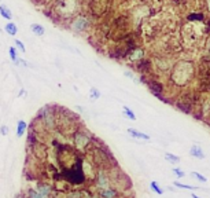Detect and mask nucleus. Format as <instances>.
Masks as SVG:
<instances>
[{
	"label": "nucleus",
	"mask_w": 210,
	"mask_h": 198,
	"mask_svg": "<svg viewBox=\"0 0 210 198\" xmlns=\"http://www.w3.org/2000/svg\"><path fill=\"white\" fill-rule=\"evenodd\" d=\"M189 154L192 155V157H195V158H198V160H203V158H205V153H203V150L199 147V146H196V144H194L192 147H191V150H189Z\"/></svg>",
	"instance_id": "obj_1"
},
{
	"label": "nucleus",
	"mask_w": 210,
	"mask_h": 198,
	"mask_svg": "<svg viewBox=\"0 0 210 198\" xmlns=\"http://www.w3.org/2000/svg\"><path fill=\"white\" fill-rule=\"evenodd\" d=\"M128 133L131 136L137 138V139H143V141H148L150 139L148 135H146V133H143V132H139L137 130H133V128H128Z\"/></svg>",
	"instance_id": "obj_2"
},
{
	"label": "nucleus",
	"mask_w": 210,
	"mask_h": 198,
	"mask_svg": "<svg viewBox=\"0 0 210 198\" xmlns=\"http://www.w3.org/2000/svg\"><path fill=\"white\" fill-rule=\"evenodd\" d=\"M0 15H1V17H4L6 19H8V21L12 18V14H11L10 8H8L7 6H4V4H1V6H0Z\"/></svg>",
	"instance_id": "obj_3"
},
{
	"label": "nucleus",
	"mask_w": 210,
	"mask_h": 198,
	"mask_svg": "<svg viewBox=\"0 0 210 198\" xmlns=\"http://www.w3.org/2000/svg\"><path fill=\"white\" fill-rule=\"evenodd\" d=\"M30 30H32L35 35H37V36H43L44 32H46L43 26L39 25V24H32V25H30Z\"/></svg>",
	"instance_id": "obj_4"
},
{
	"label": "nucleus",
	"mask_w": 210,
	"mask_h": 198,
	"mask_svg": "<svg viewBox=\"0 0 210 198\" xmlns=\"http://www.w3.org/2000/svg\"><path fill=\"white\" fill-rule=\"evenodd\" d=\"M4 29H6V32H7L8 35H11V36H15V35H17V32H18L17 26H15V24H12V22H8Z\"/></svg>",
	"instance_id": "obj_5"
},
{
	"label": "nucleus",
	"mask_w": 210,
	"mask_h": 198,
	"mask_svg": "<svg viewBox=\"0 0 210 198\" xmlns=\"http://www.w3.org/2000/svg\"><path fill=\"white\" fill-rule=\"evenodd\" d=\"M165 160L172 162V164H178V162H180V157H177V155H175V154H170V153H166V154H165Z\"/></svg>",
	"instance_id": "obj_6"
},
{
	"label": "nucleus",
	"mask_w": 210,
	"mask_h": 198,
	"mask_svg": "<svg viewBox=\"0 0 210 198\" xmlns=\"http://www.w3.org/2000/svg\"><path fill=\"white\" fill-rule=\"evenodd\" d=\"M150 187H151V190H153L154 193H157V194H159V195L164 194V188H161V186L157 182H151V183H150Z\"/></svg>",
	"instance_id": "obj_7"
},
{
	"label": "nucleus",
	"mask_w": 210,
	"mask_h": 198,
	"mask_svg": "<svg viewBox=\"0 0 210 198\" xmlns=\"http://www.w3.org/2000/svg\"><path fill=\"white\" fill-rule=\"evenodd\" d=\"M26 128V124L23 121H18V130H17V135L18 136H22L23 135V131Z\"/></svg>",
	"instance_id": "obj_8"
},
{
	"label": "nucleus",
	"mask_w": 210,
	"mask_h": 198,
	"mask_svg": "<svg viewBox=\"0 0 210 198\" xmlns=\"http://www.w3.org/2000/svg\"><path fill=\"white\" fill-rule=\"evenodd\" d=\"M192 176L195 177L196 180H199L200 183H206V182H207V177H205L203 175H200L199 172H196V171H194V172H192Z\"/></svg>",
	"instance_id": "obj_9"
},
{
	"label": "nucleus",
	"mask_w": 210,
	"mask_h": 198,
	"mask_svg": "<svg viewBox=\"0 0 210 198\" xmlns=\"http://www.w3.org/2000/svg\"><path fill=\"white\" fill-rule=\"evenodd\" d=\"M176 186V187H178V188H187V190H195L196 187H192V186H189V184H183V183H180V182H175L173 183Z\"/></svg>",
	"instance_id": "obj_10"
},
{
	"label": "nucleus",
	"mask_w": 210,
	"mask_h": 198,
	"mask_svg": "<svg viewBox=\"0 0 210 198\" xmlns=\"http://www.w3.org/2000/svg\"><path fill=\"white\" fill-rule=\"evenodd\" d=\"M124 113H125V116L128 117V119H131V120H136V116L133 114V112H132L129 107H126V106H124Z\"/></svg>",
	"instance_id": "obj_11"
},
{
	"label": "nucleus",
	"mask_w": 210,
	"mask_h": 198,
	"mask_svg": "<svg viewBox=\"0 0 210 198\" xmlns=\"http://www.w3.org/2000/svg\"><path fill=\"white\" fill-rule=\"evenodd\" d=\"M8 52H10V57H11V59H12V62H15V63H17V62H18V57H17V51H15V48L11 47L10 50H8Z\"/></svg>",
	"instance_id": "obj_12"
},
{
	"label": "nucleus",
	"mask_w": 210,
	"mask_h": 198,
	"mask_svg": "<svg viewBox=\"0 0 210 198\" xmlns=\"http://www.w3.org/2000/svg\"><path fill=\"white\" fill-rule=\"evenodd\" d=\"M172 172L175 173L177 177H184V176H185V172H184V171L178 169V168H173V169H172Z\"/></svg>",
	"instance_id": "obj_13"
},
{
	"label": "nucleus",
	"mask_w": 210,
	"mask_h": 198,
	"mask_svg": "<svg viewBox=\"0 0 210 198\" xmlns=\"http://www.w3.org/2000/svg\"><path fill=\"white\" fill-rule=\"evenodd\" d=\"M15 44H17V47L19 48V50H21L22 52H25L26 48H25V46H23V43H22L21 40H15Z\"/></svg>",
	"instance_id": "obj_14"
},
{
	"label": "nucleus",
	"mask_w": 210,
	"mask_h": 198,
	"mask_svg": "<svg viewBox=\"0 0 210 198\" xmlns=\"http://www.w3.org/2000/svg\"><path fill=\"white\" fill-rule=\"evenodd\" d=\"M99 96H100L99 92H98V91L95 90V88H92V90H91V98H95V99H98Z\"/></svg>",
	"instance_id": "obj_15"
},
{
	"label": "nucleus",
	"mask_w": 210,
	"mask_h": 198,
	"mask_svg": "<svg viewBox=\"0 0 210 198\" xmlns=\"http://www.w3.org/2000/svg\"><path fill=\"white\" fill-rule=\"evenodd\" d=\"M1 132H3V135H7L8 128H7V127H3V128H1Z\"/></svg>",
	"instance_id": "obj_16"
},
{
	"label": "nucleus",
	"mask_w": 210,
	"mask_h": 198,
	"mask_svg": "<svg viewBox=\"0 0 210 198\" xmlns=\"http://www.w3.org/2000/svg\"><path fill=\"white\" fill-rule=\"evenodd\" d=\"M192 198H200V197H198L196 194H194V193H192Z\"/></svg>",
	"instance_id": "obj_17"
},
{
	"label": "nucleus",
	"mask_w": 210,
	"mask_h": 198,
	"mask_svg": "<svg viewBox=\"0 0 210 198\" xmlns=\"http://www.w3.org/2000/svg\"><path fill=\"white\" fill-rule=\"evenodd\" d=\"M0 1H1V0H0Z\"/></svg>",
	"instance_id": "obj_18"
}]
</instances>
